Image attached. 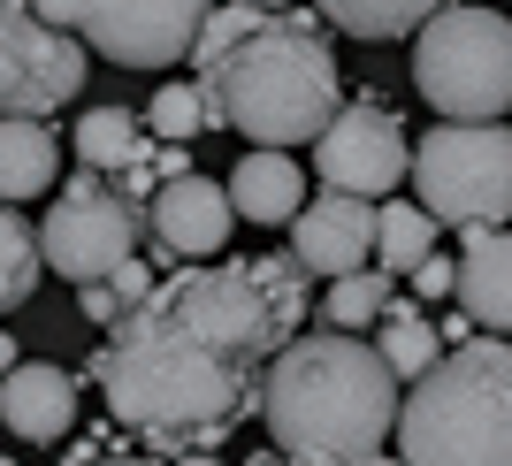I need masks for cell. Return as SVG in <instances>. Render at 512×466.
I'll return each instance as SVG.
<instances>
[{"mask_svg": "<svg viewBox=\"0 0 512 466\" xmlns=\"http://www.w3.org/2000/svg\"><path fill=\"white\" fill-rule=\"evenodd\" d=\"M314 169H321L329 191L390 199V191L406 184V169H413V138L383 100H344L314 138Z\"/></svg>", "mask_w": 512, "mask_h": 466, "instance_id": "obj_10", "label": "cell"}, {"mask_svg": "<svg viewBox=\"0 0 512 466\" xmlns=\"http://www.w3.org/2000/svg\"><path fill=\"white\" fill-rule=\"evenodd\" d=\"M199 92H207V130L222 123L253 146H306L344 107V69L314 16L260 8L253 31L214 69H199Z\"/></svg>", "mask_w": 512, "mask_h": 466, "instance_id": "obj_3", "label": "cell"}, {"mask_svg": "<svg viewBox=\"0 0 512 466\" xmlns=\"http://www.w3.org/2000/svg\"><path fill=\"white\" fill-rule=\"evenodd\" d=\"M0 428L16 444H62L77 428V375L54 360H16L0 375Z\"/></svg>", "mask_w": 512, "mask_h": 466, "instance_id": "obj_13", "label": "cell"}, {"mask_svg": "<svg viewBox=\"0 0 512 466\" xmlns=\"http://www.w3.org/2000/svg\"><path fill=\"white\" fill-rule=\"evenodd\" d=\"M253 8H291V0H253Z\"/></svg>", "mask_w": 512, "mask_h": 466, "instance_id": "obj_32", "label": "cell"}, {"mask_svg": "<svg viewBox=\"0 0 512 466\" xmlns=\"http://www.w3.org/2000/svg\"><path fill=\"white\" fill-rule=\"evenodd\" d=\"M375 329H383V344H375V352L390 360V375H398V382H421L428 367H436V352H444L436 321H428L421 306H406V298H390V314L375 321Z\"/></svg>", "mask_w": 512, "mask_h": 466, "instance_id": "obj_20", "label": "cell"}, {"mask_svg": "<svg viewBox=\"0 0 512 466\" xmlns=\"http://www.w3.org/2000/svg\"><path fill=\"white\" fill-rule=\"evenodd\" d=\"M62 176V146L46 115H0V199H39Z\"/></svg>", "mask_w": 512, "mask_h": 466, "instance_id": "obj_16", "label": "cell"}, {"mask_svg": "<svg viewBox=\"0 0 512 466\" xmlns=\"http://www.w3.org/2000/svg\"><path fill=\"white\" fill-rule=\"evenodd\" d=\"M352 466H406V459H383V451H367V459H352Z\"/></svg>", "mask_w": 512, "mask_h": 466, "instance_id": "obj_30", "label": "cell"}, {"mask_svg": "<svg viewBox=\"0 0 512 466\" xmlns=\"http://www.w3.org/2000/svg\"><path fill=\"white\" fill-rule=\"evenodd\" d=\"M299 321L306 268L291 253L184 260L130 314L107 321L92 382L138 444L184 459V444H214L245 413H260V375L299 337Z\"/></svg>", "mask_w": 512, "mask_h": 466, "instance_id": "obj_1", "label": "cell"}, {"mask_svg": "<svg viewBox=\"0 0 512 466\" xmlns=\"http://www.w3.org/2000/svg\"><path fill=\"white\" fill-rule=\"evenodd\" d=\"M39 276H46L39 230L16 214V199H0V314H16L23 298L39 291Z\"/></svg>", "mask_w": 512, "mask_h": 466, "instance_id": "obj_21", "label": "cell"}, {"mask_svg": "<svg viewBox=\"0 0 512 466\" xmlns=\"http://www.w3.org/2000/svg\"><path fill=\"white\" fill-rule=\"evenodd\" d=\"M0 466H8V451H0Z\"/></svg>", "mask_w": 512, "mask_h": 466, "instance_id": "obj_33", "label": "cell"}, {"mask_svg": "<svg viewBox=\"0 0 512 466\" xmlns=\"http://www.w3.org/2000/svg\"><path fill=\"white\" fill-rule=\"evenodd\" d=\"M237 230V207H230V184L184 169L146 199V237H153V260H214Z\"/></svg>", "mask_w": 512, "mask_h": 466, "instance_id": "obj_11", "label": "cell"}, {"mask_svg": "<svg viewBox=\"0 0 512 466\" xmlns=\"http://www.w3.org/2000/svg\"><path fill=\"white\" fill-rule=\"evenodd\" d=\"M77 306H85V321H115L123 306H115V291H107V276L100 283H77Z\"/></svg>", "mask_w": 512, "mask_h": 466, "instance_id": "obj_26", "label": "cell"}, {"mask_svg": "<svg viewBox=\"0 0 512 466\" xmlns=\"http://www.w3.org/2000/svg\"><path fill=\"white\" fill-rule=\"evenodd\" d=\"M436 214L421 207V199H390V207H375V268L383 276H413L428 253H436Z\"/></svg>", "mask_w": 512, "mask_h": 466, "instance_id": "obj_18", "label": "cell"}, {"mask_svg": "<svg viewBox=\"0 0 512 466\" xmlns=\"http://www.w3.org/2000/svg\"><path fill=\"white\" fill-rule=\"evenodd\" d=\"M230 207L253 222V230H276L306 207V176L291 161V146H253L245 161L230 169Z\"/></svg>", "mask_w": 512, "mask_h": 466, "instance_id": "obj_15", "label": "cell"}, {"mask_svg": "<svg viewBox=\"0 0 512 466\" xmlns=\"http://www.w3.org/2000/svg\"><path fill=\"white\" fill-rule=\"evenodd\" d=\"M314 8L337 23L344 39H375L383 46V39H413L444 0H314Z\"/></svg>", "mask_w": 512, "mask_h": 466, "instance_id": "obj_19", "label": "cell"}, {"mask_svg": "<svg viewBox=\"0 0 512 466\" xmlns=\"http://www.w3.org/2000/svg\"><path fill=\"white\" fill-rule=\"evenodd\" d=\"M291 260L306 276H352L375 260V199H352V191H321L291 214Z\"/></svg>", "mask_w": 512, "mask_h": 466, "instance_id": "obj_12", "label": "cell"}, {"mask_svg": "<svg viewBox=\"0 0 512 466\" xmlns=\"http://www.w3.org/2000/svg\"><path fill=\"white\" fill-rule=\"evenodd\" d=\"M85 39L31 0H0V115H54L85 92Z\"/></svg>", "mask_w": 512, "mask_h": 466, "instance_id": "obj_9", "label": "cell"}, {"mask_svg": "<svg viewBox=\"0 0 512 466\" xmlns=\"http://www.w3.org/2000/svg\"><path fill=\"white\" fill-rule=\"evenodd\" d=\"M92 466H161V451H130V459L115 451V459H92Z\"/></svg>", "mask_w": 512, "mask_h": 466, "instance_id": "obj_27", "label": "cell"}, {"mask_svg": "<svg viewBox=\"0 0 512 466\" xmlns=\"http://www.w3.org/2000/svg\"><path fill=\"white\" fill-rule=\"evenodd\" d=\"M406 176L444 230L512 222V130L505 123H436L413 146Z\"/></svg>", "mask_w": 512, "mask_h": 466, "instance_id": "obj_6", "label": "cell"}, {"mask_svg": "<svg viewBox=\"0 0 512 466\" xmlns=\"http://www.w3.org/2000/svg\"><path fill=\"white\" fill-rule=\"evenodd\" d=\"M459 283H451V306L474 321V329H497L512 337V222H482V230H459Z\"/></svg>", "mask_w": 512, "mask_h": 466, "instance_id": "obj_14", "label": "cell"}, {"mask_svg": "<svg viewBox=\"0 0 512 466\" xmlns=\"http://www.w3.org/2000/svg\"><path fill=\"white\" fill-rule=\"evenodd\" d=\"M390 436L406 466H512V337L474 329L467 344H444L398 398Z\"/></svg>", "mask_w": 512, "mask_h": 466, "instance_id": "obj_4", "label": "cell"}, {"mask_svg": "<svg viewBox=\"0 0 512 466\" xmlns=\"http://www.w3.org/2000/svg\"><path fill=\"white\" fill-rule=\"evenodd\" d=\"M390 283H398V276H383V268H352V276H337L329 298H321V321H329V329H367V321H383L390 298H398Z\"/></svg>", "mask_w": 512, "mask_h": 466, "instance_id": "obj_22", "label": "cell"}, {"mask_svg": "<svg viewBox=\"0 0 512 466\" xmlns=\"http://www.w3.org/2000/svg\"><path fill=\"white\" fill-rule=\"evenodd\" d=\"M153 283H161V276H153V260H146V253H130L123 268L107 276V291H115V306H123V314H130V306H138V298H146Z\"/></svg>", "mask_w": 512, "mask_h": 466, "instance_id": "obj_24", "label": "cell"}, {"mask_svg": "<svg viewBox=\"0 0 512 466\" xmlns=\"http://www.w3.org/2000/svg\"><path fill=\"white\" fill-rule=\"evenodd\" d=\"M146 245V207L123 199V184H107L100 169L62 176V199L39 222V253L62 283H100L115 276L130 253Z\"/></svg>", "mask_w": 512, "mask_h": 466, "instance_id": "obj_7", "label": "cell"}, {"mask_svg": "<svg viewBox=\"0 0 512 466\" xmlns=\"http://www.w3.org/2000/svg\"><path fill=\"white\" fill-rule=\"evenodd\" d=\"M260 421L291 466H352L398 428V375L360 329L291 337L260 375Z\"/></svg>", "mask_w": 512, "mask_h": 466, "instance_id": "obj_2", "label": "cell"}, {"mask_svg": "<svg viewBox=\"0 0 512 466\" xmlns=\"http://www.w3.org/2000/svg\"><path fill=\"white\" fill-rule=\"evenodd\" d=\"M413 85L444 123H505L512 107V16L482 8H436L413 31Z\"/></svg>", "mask_w": 512, "mask_h": 466, "instance_id": "obj_5", "label": "cell"}, {"mask_svg": "<svg viewBox=\"0 0 512 466\" xmlns=\"http://www.w3.org/2000/svg\"><path fill=\"white\" fill-rule=\"evenodd\" d=\"M146 130L161 138V146H192L199 130H207V92H199V77H176V85L153 92Z\"/></svg>", "mask_w": 512, "mask_h": 466, "instance_id": "obj_23", "label": "cell"}, {"mask_svg": "<svg viewBox=\"0 0 512 466\" xmlns=\"http://www.w3.org/2000/svg\"><path fill=\"white\" fill-rule=\"evenodd\" d=\"M451 283H459V268H451V260H436V253L413 268V291H421V298H451Z\"/></svg>", "mask_w": 512, "mask_h": 466, "instance_id": "obj_25", "label": "cell"}, {"mask_svg": "<svg viewBox=\"0 0 512 466\" xmlns=\"http://www.w3.org/2000/svg\"><path fill=\"white\" fill-rule=\"evenodd\" d=\"M69 146H77V161H85V169L123 176L130 161H138V153L153 146V138H146V115H130V107H85V115H77V138H69Z\"/></svg>", "mask_w": 512, "mask_h": 466, "instance_id": "obj_17", "label": "cell"}, {"mask_svg": "<svg viewBox=\"0 0 512 466\" xmlns=\"http://www.w3.org/2000/svg\"><path fill=\"white\" fill-rule=\"evenodd\" d=\"M46 23H62L92 54L123 69H169L192 54L199 23H207L214 0H31Z\"/></svg>", "mask_w": 512, "mask_h": 466, "instance_id": "obj_8", "label": "cell"}, {"mask_svg": "<svg viewBox=\"0 0 512 466\" xmlns=\"http://www.w3.org/2000/svg\"><path fill=\"white\" fill-rule=\"evenodd\" d=\"M8 367H16V337H8V329H0V375H8Z\"/></svg>", "mask_w": 512, "mask_h": 466, "instance_id": "obj_28", "label": "cell"}, {"mask_svg": "<svg viewBox=\"0 0 512 466\" xmlns=\"http://www.w3.org/2000/svg\"><path fill=\"white\" fill-rule=\"evenodd\" d=\"M245 466H291V459H283V451H253Z\"/></svg>", "mask_w": 512, "mask_h": 466, "instance_id": "obj_29", "label": "cell"}, {"mask_svg": "<svg viewBox=\"0 0 512 466\" xmlns=\"http://www.w3.org/2000/svg\"><path fill=\"white\" fill-rule=\"evenodd\" d=\"M176 466H222V459H214V451H192V459H176Z\"/></svg>", "mask_w": 512, "mask_h": 466, "instance_id": "obj_31", "label": "cell"}]
</instances>
